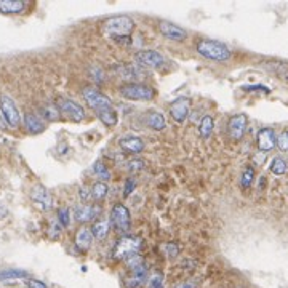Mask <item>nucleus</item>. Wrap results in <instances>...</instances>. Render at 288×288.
Segmentation results:
<instances>
[{"label": "nucleus", "mask_w": 288, "mask_h": 288, "mask_svg": "<svg viewBox=\"0 0 288 288\" xmlns=\"http://www.w3.org/2000/svg\"><path fill=\"white\" fill-rule=\"evenodd\" d=\"M82 96L87 101V104L93 109L102 123L112 127L117 123V112L112 107V101L98 91L95 87H84L82 90Z\"/></svg>", "instance_id": "nucleus-1"}, {"label": "nucleus", "mask_w": 288, "mask_h": 288, "mask_svg": "<svg viewBox=\"0 0 288 288\" xmlns=\"http://www.w3.org/2000/svg\"><path fill=\"white\" fill-rule=\"evenodd\" d=\"M102 29L107 35H111L116 42H130V34L135 29V21L128 16H112L102 23Z\"/></svg>", "instance_id": "nucleus-2"}, {"label": "nucleus", "mask_w": 288, "mask_h": 288, "mask_svg": "<svg viewBox=\"0 0 288 288\" xmlns=\"http://www.w3.org/2000/svg\"><path fill=\"white\" fill-rule=\"evenodd\" d=\"M195 48H197V53L202 55L203 58L211 59V61H220V63H224V61L231 59L232 56L228 45L218 42V40L200 39L199 42L195 44Z\"/></svg>", "instance_id": "nucleus-3"}, {"label": "nucleus", "mask_w": 288, "mask_h": 288, "mask_svg": "<svg viewBox=\"0 0 288 288\" xmlns=\"http://www.w3.org/2000/svg\"><path fill=\"white\" fill-rule=\"evenodd\" d=\"M120 95L130 101H151L156 96V90L144 84H125L119 88Z\"/></svg>", "instance_id": "nucleus-4"}, {"label": "nucleus", "mask_w": 288, "mask_h": 288, "mask_svg": "<svg viewBox=\"0 0 288 288\" xmlns=\"http://www.w3.org/2000/svg\"><path fill=\"white\" fill-rule=\"evenodd\" d=\"M142 240L139 237H135V235H125V237L119 239L116 250H114V256L117 260H128L131 256H135L139 253L141 250Z\"/></svg>", "instance_id": "nucleus-5"}, {"label": "nucleus", "mask_w": 288, "mask_h": 288, "mask_svg": "<svg viewBox=\"0 0 288 288\" xmlns=\"http://www.w3.org/2000/svg\"><path fill=\"white\" fill-rule=\"evenodd\" d=\"M0 112H2V117L7 122L8 127L16 128L19 125V120H21V116H19V111L16 102L10 98L8 95H0Z\"/></svg>", "instance_id": "nucleus-6"}, {"label": "nucleus", "mask_w": 288, "mask_h": 288, "mask_svg": "<svg viewBox=\"0 0 288 288\" xmlns=\"http://www.w3.org/2000/svg\"><path fill=\"white\" fill-rule=\"evenodd\" d=\"M58 107L59 112L63 114L64 117L74 120V122H80L85 119V111L80 104H77L76 101H72L69 98H59L58 99Z\"/></svg>", "instance_id": "nucleus-7"}, {"label": "nucleus", "mask_w": 288, "mask_h": 288, "mask_svg": "<svg viewBox=\"0 0 288 288\" xmlns=\"http://www.w3.org/2000/svg\"><path fill=\"white\" fill-rule=\"evenodd\" d=\"M30 199H32V203L40 211H48V210H51V207H53L51 194L45 186H42V184H35L32 188V191H30Z\"/></svg>", "instance_id": "nucleus-8"}, {"label": "nucleus", "mask_w": 288, "mask_h": 288, "mask_svg": "<svg viewBox=\"0 0 288 288\" xmlns=\"http://www.w3.org/2000/svg\"><path fill=\"white\" fill-rule=\"evenodd\" d=\"M111 223L116 226V228L122 232H128L130 231V211L127 210V207H123L122 203L114 205V208L111 211Z\"/></svg>", "instance_id": "nucleus-9"}, {"label": "nucleus", "mask_w": 288, "mask_h": 288, "mask_svg": "<svg viewBox=\"0 0 288 288\" xmlns=\"http://www.w3.org/2000/svg\"><path fill=\"white\" fill-rule=\"evenodd\" d=\"M136 59L142 66H148L152 69H160L165 66V58L156 50H141L136 53Z\"/></svg>", "instance_id": "nucleus-10"}, {"label": "nucleus", "mask_w": 288, "mask_h": 288, "mask_svg": "<svg viewBox=\"0 0 288 288\" xmlns=\"http://www.w3.org/2000/svg\"><path fill=\"white\" fill-rule=\"evenodd\" d=\"M246 125H248V117L245 114H237L231 117L229 123H228V131H229V136L234 141H240L245 135V130Z\"/></svg>", "instance_id": "nucleus-11"}, {"label": "nucleus", "mask_w": 288, "mask_h": 288, "mask_svg": "<svg viewBox=\"0 0 288 288\" xmlns=\"http://www.w3.org/2000/svg\"><path fill=\"white\" fill-rule=\"evenodd\" d=\"M159 30L162 32V35H165L170 40H174V42H183L186 40L188 32L183 27H179L178 24H174L171 21H159Z\"/></svg>", "instance_id": "nucleus-12"}, {"label": "nucleus", "mask_w": 288, "mask_h": 288, "mask_svg": "<svg viewBox=\"0 0 288 288\" xmlns=\"http://www.w3.org/2000/svg\"><path fill=\"white\" fill-rule=\"evenodd\" d=\"M191 109V99L189 98H178L171 102L170 106V114L174 119V122H184L189 116Z\"/></svg>", "instance_id": "nucleus-13"}, {"label": "nucleus", "mask_w": 288, "mask_h": 288, "mask_svg": "<svg viewBox=\"0 0 288 288\" xmlns=\"http://www.w3.org/2000/svg\"><path fill=\"white\" fill-rule=\"evenodd\" d=\"M256 146L260 151L267 152L277 146V136L272 128H261L256 135Z\"/></svg>", "instance_id": "nucleus-14"}, {"label": "nucleus", "mask_w": 288, "mask_h": 288, "mask_svg": "<svg viewBox=\"0 0 288 288\" xmlns=\"http://www.w3.org/2000/svg\"><path fill=\"white\" fill-rule=\"evenodd\" d=\"M101 213V208L96 205H79L74 208V220L79 223H87L93 221L98 218V214Z\"/></svg>", "instance_id": "nucleus-15"}, {"label": "nucleus", "mask_w": 288, "mask_h": 288, "mask_svg": "<svg viewBox=\"0 0 288 288\" xmlns=\"http://www.w3.org/2000/svg\"><path fill=\"white\" fill-rule=\"evenodd\" d=\"M148 280V267L146 264H141L138 267H133L131 269V275L128 279H125V286L127 288H138L141 285H144Z\"/></svg>", "instance_id": "nucleus-16"}, {"label": "nucleus", "mask_w": 288, "mask_h": 288, "mask_svg": "<svg viewBox=\"0 0 288 288\" xmlns=\"http://www.w3.org/2000/svg\"><path fill=\"white\" fill-rule=\"evenodd\" d=\"M93 242V232L88 228H80L76 234V246L80 251H87Z\"/></svg>", "instance_id": "nucleus-17"}, {"label": "nucleus", "mask_w": 288, "mask_h": 288, "mask_svg": "<svg viewBox=\"0 0 288 288\" xmlns=\"http://www.w3.org/2000/svg\"><path fill=\"white\" fill-rule=\"evenodd\" d=\"M26 8L24 0H0V13L18 15Z\"/></svg>", "instance_id": "nucleus-18"}, {"label": "nucleus", "mask_w": 288, "mask_h": 288, "mask_svg": "<svg viewBox=\"0 0 288 288\" xmlns=\"http://www.w3.org/2000/svg\"><path fill=\"white\" fill-rule=\"evenodd\" d=\"M24 127H26V130L29 133H34V135H37V133H42L45 130V123L37 114L27 112V114L24 116Z\"/></svg>", "instance_id": "nucleus-19"}, {"label": "nucleus", "mask_w": 288, "mask_h": 288, "mask_svg": "<svg viewBox=\"0 0 288 288\" xmlns=\"http://www.w3.org/2000/svg\"><path fill=\"white\" fill-rule=\"evenodd\" d=\"M146 125L154 130V131H162L163 128L167 127V120H165V116L162 114V112H157V111H152L148 114L146 117Z\"/></svg>", "instance_id": "nucleus-20"}, {"label": "nucleus", "mask_w": 288, "mask_h": 288, "mask_svg": "<svg viewBox=\"0 0 288 288\" xmlns=\"http://www.w3.org/2000/svg\"><path fill=\"white\" fill-rule=\"evenodd\" d=\"M120 148L127 152L138 154L144 149V141L138 136H127L120 139Z\"/></svg>", "instance_id": "nucleus-21"}, {"label": "nucleus", "mask_w": 288, "mask_h": 288, "mask_svg": "<svg viewBox=\"0 0 288 288\" xmlns=\"http://www.w3.org/2000/svg\"><path fill=\"white\" fill-rule=\"evenodd\" d=\"M266 70L272 72L277 77H280L282 80L288 82V64L286 63H279V61H269V63L263 64Z\"/></svg>", "instance_id": "nucleus-22"}, {"label": "nucleus", "mask_w": 288, "mask_h": 288, "mask_svg": "<svg viewBox=\"0 0 288 288\" xmlns=\"http://www.w3.org/2000/svg\"><path fill=\"white\" fill-rule=\"evenodd\" d=\"M109 231H111V220H98V221H95L93 228H91L93 237H96L98 240L106 239Z\"/></svg>", "instance_id": "nucleus-23"}, {"label": "nucleus", "mask_w": 288, "mask_h": 288, "mask_svg": "<svg viewBox=\"0 0 288 288\" xmlns=\"http://www.w3.org/2000/svg\"><path fill=\"white\" fill-rule=\"evenodd\" d=\"M213 128H214V120L211 116H203L202 120H200V127H199V133L203 139H208L213 133Z\"/></svg>", "instance_id": "nucleus-24"}, {"label": "nucleus", "mask_w": 288, "mask_h": 288, "mask_svg": "<svg viewBox=\"0 0 288 288\" xmlns=\"http://www.w3.org/2000/svg\"><path fill=\"white\" fill-rule=\"evenodd\" d=\"M269 170H271L274 174H277V176H283V174L288 171V162H286L283 157H275V159L271 162Z\"/></svg>", "instance_id": "nucleus-25"}, {"label": "nucleus", "mask_w": 288, "mask_h": 288, "mask_svg": "<svg viewBox=\"0 0 288 288\" xmlns=\"http://www.w3.org/2000/svg\"><path fill=\"white\" fill-rule=\"evenodd\" d=\"M107 192H109L107 184L102 183V181H98V183L93 184V188H91V199H95V200L99 202V200L107 197Z\"/></svg>", "instance_id": "nucleus-26"}, {"label": "nucleus", "mask_w": 288, "mask_h": 288, "mask_svg": "<svg viewBox=\"0 0 288 288\" xmlns=\"http://www.w3.org/2000/svg\"><path fill=\"white\" fill-rule=\"evenodd\" d=\"M40 116L45 117L47 120H56L59 119L61 112H59L58 104H44L40 107Z\"/></svg>", "instance_id": "nucleus-27"}, {"label": "nucleus", "mask_w": 288, "mask_h": 288, "mask_svg": "<svg viewBox=\"0 0 288 288\" xmlns=\"http://www.w3.org/2000/svg\"><path fill=\"white\" fill-rule=\"evenodd\" d=\"M255 181V170L251 167H246L242 173V178H240V184L243 189H248Z\"/></svg>", "instance_id": "nucleus-28"}, {"label": "nucleus", "mask_w": 288, "mask_h": 288, "mask_svg": "<svg viewBox=\"0 0 288 288\" xmlns=\"http://www.w3.org/2000/svg\"><path fill=\"white\" fill-rule=\"evenodd\" d=\"M93 173L96 174V176H98L101 181H107V179L111 178V171L107 170V167H106L102 162H96V163H95Z\"/></svg>", "instance_id": "nucleus-29"}, {"label": "nucleus", "mask_w": 288, "mask_h": 288, "mask_svg": "<svg viewBox=\"0 0 288 288\" xmlns=\"http://www.w3.org/2000/svg\"><path fill=\"white\" fill-rule=\"evenodd\" d=\"M10 279H27L26 271H4L0 272V280H10Z\"/></svg>", "instance_id": "nucleus-30"}, {"label": "nucleus", "mask_w": 288, "mask_h": 288, "mask_svg": "<svg viewBox=\"0 0 288 288\" xmlns=\"http://www.w3.org/2000/svg\"><path fill=\"white\" fill-rule=\"evenodd\" d=\"M48 237L50 239H59V235H61V223L58 221V220H53L50 223V226H48Z\"/></svg>", "instance_id": "nucleus-31"}, {"label": "nucleus", "mask_w": 288, "mask_h": 288, "mask_svg": "<svg viewBox=\"0 0 288 288\" xmlns=\"http://www.w3.org/2000/svg\"><path fill=\"white\" fill-rule=\"evenodd\" d=\"M162 251L165 253L168 258H176L178 253H179V248L176 243H163L162 245Z\"/></svg>", "instance_id": "nucleus-32"}, {"label": "nucleus", "mask_w": 288, "mask_h": 288, "mask_svg": "<svg viewBox=\"0 0 288 288\" xmlns=\"http://www.w3.org/2000/svg\"><path fill=\"white\" fill-rule=\"evenodd\" d=\"M58 221L61 223V226L69 228V224H70V211H69V208H59L58 210Z\"/></svg>", "instance_id": "nucleus-33"}, {"label": "nucleus", "mask_w": 288, "mask_h": 288, "mask_svg": "<svg viewBox=\"0 0 288 288\" xmlns=\"http://www.w3.org/2000/svg\"><path fill=\"white\" fill-rule=\"evenodd\" d=\"M127 170L130 171V173H136V171H141L142 168H144V162L141 160V159H133V160H130L128 163H127Z\"/></svg>", "instance_id": "nucleus-34"}, {"label": "nucleus", "mask_w": 288, "mask_h": 288, "mask_svg": "<svg viewBox=\"0 0 288 288\" xmlns=\"http://www.w3.org/2000/svg\"><path fill=\"white\" fill-rule=\"evenodd\" d=\"M277 146L280 148V151H288V131H282L277 136Z\"/></svg>", "instance_id": "nucleus-35"}, {"label": "nucleus", "mask_w": 288, "mask_h": 288, "mask_svg": "<svg viewBox=\"0 0 288 288\" xmlns=\"http://www.w3.org/2000/svg\"><path fill=\"white\" fill-rule=\"evenodd\" d=\"M163 277L162 274H156L152 277V279L149 280V288H163Z\"/></svg>", "instance_id": "nucleus-36"}, {"label": "nucleus", "mask_w": 288, "mask_h": 288, "mask_svg": "<svg viewBox=\"0 0 288 288\" xmlns=\"http://www.w3.org/2000/svg\"><path fill=\"white\" fill-rule=\"evenodd\" d=\"M24 283L27 288H48L47 283H44L42 280H37V279H26Z\"/></svg>", "instance_id": "nucleus-37"}, {"label": "nucleus", "mask_w": 288, "mask_h": 288, "mask_svg": "<svg viewBox=\"0 0 288 288\" xmlns=\"http://www.w3.org/2000/svg\"><path fill=\"white\" fill-rule=\"evenodd\" d=\"M136 188V179L135 178H130L125 181V189H123V197H128L130 192Z\"/></svg>", "instance_id": "nucleus-38"}, {"label": "nucleus", "mask_w": 288, "mask_h": 288, "mask_svg": "<svg viewBox=\"0 0 288 288\" xmlns=\"http://www.w3.org/2000/svg\"><path fill=\"white\" fill-rule=\"evenodd\" d=\"M90 74L93 76V79L96 82H104V72H102L101 67H93V69H90Z\"/></svg>", "instance_id": "nucleus-39"}, {"label": "nucleus", "mask_w": 288, "mask_h": 288, "mask_svg": "<svg viewBox=\"0 0 288 288\" xmlns=\"http://www.w3.org/2000/svg\"><path fill=\"white\" fill-rule=\"evenodd\" d=\"M197 285H199V282L192 279V280H186V282L179 283L176 288H197Z\"/></svg>", "instance_id": "nucleus-40"}, {"label": "nucleus", "mask_w": 288, "mask_h": 288, "mask_svg": "<svg viewBox=\"0 0 288 288\" xmlns=\"http://www.w3.org/2000/svg\"><path fill=\"white\" fill-rule=\"evenodd\" d=\"M79 195H80V199H82V200H88V199H91V189L88 191L87 188H80Z\"/></svg>", "instance_id": "nucleus-41"}, {"label": "nucleus", "mask_w": 288, "mask_h": 288, "mask_svg": "<svg viewBox=\"0 0 288 288\" xmlns=\"http://www.w3.org/2000/svg\"><path fill=\"white\" fill-rule=\"evenodd\" d=\"M7 128V122L4 120V117L0 116V130H5Z\"/></svg>", "instance_id": "nucleus-42"}, {"label": "nucleus", "mask_w": 288, "mask_h": 288, "mask_svg": "<svg viewBox=\"0 0 288 288\" xmlns=\"http://www.w3.org/2000/svg\"><path fill=\"white\" fill-rule=\"evenodd\" d=\"M7 214V210H5V207L2 203H0V218H2V216H5Z\"/></svg>", "instance_id": "nucleus-43"}]
</instances>
